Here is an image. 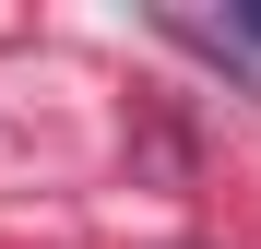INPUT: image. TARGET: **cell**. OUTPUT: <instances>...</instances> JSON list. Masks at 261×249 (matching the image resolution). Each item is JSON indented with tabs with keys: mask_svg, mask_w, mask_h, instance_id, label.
<instances>
[{
	"mask_svg": "<svg viewBox=\"0 0 261 249\" xmlns=\"http://www.w3.org/2000/svg\"><path fill=\"white\" fill-rule=\"evenodd\" d=\"M238 36H249V48H261V12H238Z\"/></svg>",
	"mask_w": 261,
	"mask_h": 249,
	"instance_id": "1",
	"label": "cell"
}]
</instances>
